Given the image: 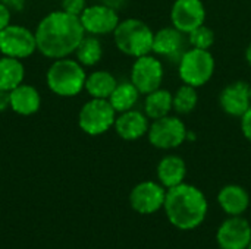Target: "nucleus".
Wrapping results in <instances>:
<instances>
[{
	"mask_svg": "<svg viewBox=\"0 0 251 249\" xmlns=\"http://www.w3.org/2000/svg\"><path fill=\"white\" fill-rule=\"evenodd\" d=\"M34 34L37 51L50 60L72 56L85 37L79 16L71 15L62 9L53 10L41 18Z\"/></svg>",
	"mask_w": 251,
	"mask_h": 249,
	"instance_id": "1",
	"label": "nucleus"
},
{
	"mask_svg": "<svg viewBox=\"0 0 251 249\" xmlns=\"http://www.w3.org/2000/svg\"><path fill=\"white\" fill-rule=\"evenodd\" d=\"M163 210L174 227L194 230L206 220L209 204L201 189L184 182L166 191Z\"/></svg>",
	"mask_w": 251,
	"mask_h": 249,
	"instance_id": "2",
	"label": "nucleus"
},
{
	"mask_svg": "<svg viewBox=\"0 0 251 249\" xmlns=\"http://www.w3.org/2000/svg\"><path fill=\"white\" fill-rule=\"evenodd\" d=\"M87 72L76 60L69 57L56 59L46 72L47 88L57 97L71 98L84 91Z\"/></svg>",
	"mask_w": 251,
	"mask_h": 249,
	"instance_id": "3",
	"label": "nucleus"
},
{
	"mask_svg": "<svg viewBox=\"0 0 251 249\" xmlns=\"http://www.w3.org/2000/svg\"><path fill=\"white\" fill-rule=\"evenodd\" d=\"M113 43L116 48L129 57H141L153 50L154 31L141 19H122L113 31Z\"/></svg>",
	"mask_w": 251,
	"mask_h": 249,
	"instance_id": "4",
	"label": "nucleus"
},
{
	"mask_svg": "<svg viewBox=\"0 0 251 249\" xmlns=\"http://www.w3.org/2000/svg\"><path fill=\"white\" fill-rule=\"evenodd\" d=\"M216 62L210 50L190 47L178 62V75L182 84L200 88L206 85L215 73Z\"/></svg>",
	"mask_w": 251,
	"mask_h": 249,
	"instance_id": "5",
	"label": "nucleus"
},
{
	"mask_svg": "<svg viewBox=\"0 0 251 249\" xmlns=\"http://www.w3.org/2000/svg\"><path fill=\"white\" fill-rule=\"evenodd\" d=\"M116 114L109 100L90 98L79 109L78 126L90 136H100L113 128Z\"/></svg>",
	"mask_w": 251,
	"mask_h": 249,
	"instance_id": "6",
	"label": "nucleus"
},
{
	"mask_svg": "<svg viewBox=\"0 0 251 249\" xmlns=\"http://www.w3.org/2000/svg\"><path fill=\"white\" fill-rule=\"evenodd\" d=\"M188 129L178 117L168 114L165 117L150 122L147 132L149 142L157 150H175L187 141Z\"/></svg>",
	"mask_w": 251,
	"mask_h": 249,
	"instance_id": "7",
	"label": "nucleus"
},
{
	"mask_svg": "<svg viewBox=\"0 0 251 249\" xmlns=\"http://www.w3.org/2000/svg\"><path fill=\"white\" fill-rule=\"evenodd\" d=\"M165 78V68L160 57L154 54H146L137 57L131 66L129 81L135 85L141 95H147L149 92L162 87Z\"/></svg>",
	"mask_w": 251,
	"mask_h": 249,
	"instance_id": "8",
	"label": "nucleus"
},
{
	"mask_svg": "<svg viewBox=\"0 0 251 249\" xmlns=\"http://www.w3.org/2000/svg\"><path fill=\"white\" fill-rule=\"evenodd\" d=\"M37 51L35 34L19 23H10L0 32V54L19 60L31 57Z\"/></svg>",
	"mask_w": 251,
	"mask_h": 249,
	"instance_id": "9",
	"label": "nucleus"
},
{
	"mask_svg": "<svg viewBox=\"0 0 251 249\" xmlns=\"http://www.w3.org/2000/svg\"><path fill=\"white\" fill-rule=\"evenodd\" d=\"M79 19L85 34L96 37L113 34L118 23L121 22L118 10L104 3L88 4L79 15Z\"/></svg>",
	"mask_w": 251,
	"mask_h": 249,
	"instance_id": "10",
	"label": "nucleus"
},
{
	"mask_svg": "<svg viewBox=\"0 0 251 249\" xmlns=\"http://www.w3.org/2000/svg\"><path fill=\"white\" fill-rule=\"evenodd\" d=\"M166 188L154 181L137 183L129 194V205L138 214H154L163 208L166 200Z\"/></svg>",
	"mask_w": 251,
	"mask_h": 249,
	"instance_id": "11",
	"label": "nucleus"
},
{
	"mask_svg": "<svg viewBox=\"0 0 251 249\" xmlns=\"http://www.w3.org/2000/svg\"><path fill=\"white\" fill-rule=\"evenodd\" d=\"M169 16L172 26L188 34L206 22V6L203 0H175Z\"/></svg>",
	"mask_w": 251,
	"mask_h": 249,
	"instance_id": "12",
	"label": "nucleus"
},
{
	"mask_svg": "<svg viewBox=\"0 0 251 249\" xmlns=\"http://www.w3.org/2000/svg\"><path fill=\"white\" fill-rule=\"evenodd\" d=\"M221 249H247L251 242V225L241 216H229L216 232Z\"/></svg>",
	"mask_w": 251,
	"mask_h": 249,
	"instance_id": "13",
	"label": "nucleus"
},
{
	"mask_svg": "<svg viewBox=\"0 0 251 249\" xmlns=\"http://www.w3.org/2000/svg\"><path fill=\"white\" fill-rule=\"evenodd\" d=\"M187 34L181 32L175 26H163L154 32L151 53L157 57H165L172 62H179L184 51L188 48Z\"/></svg>",
	"mask_w": 251,
	"mask_h": 249,
	"instance_id": "14",
	"label": "nucleus"
},
{
	"mask_svg": "<svg viewBox=\"0 0 251 249\" xmlns=\"http://www.w3.org/2000/svg\"><path fill=\"white\" fill-rule=\"evenodd\" d=\"M219 106L228 116L240 119L251 107L250 84L246 81L228 84L219 94Z\"/></svg>",
	"mask_w": 251,
	"mask_h": 249,
	"instance_id": "15",
	"label": "nucleus"
},
{
	"mask_svg": "<svg viewBox=\"0 0 251 249\" xmlns=\"http://www.w3.org/2000/svg\"><path fill=\"white\" fill-rule=\"evenodd\" d=\"M150 128V119L144 112L131 109L124 113L116 114L113 129L116 135L124 141H138L143 136H147Z\"/></svg>",
	"mask_w": 251,
	"mask_h": 249,
	"instance_id": "16",
	"label": "nucleus"
},
{
	"mask_svg": "<svg viewBox=\"0 0 251 249\" xmlns=\"http://www.w3.org/2000/svg\"><path fill=\"white\" fill-rule=\"evenodd\" d=\"M10 98V110L19 116H32L41 107V95L40 91L31 85L22 82L15 90L9 92Z\"/></svg>",
	"mask_w": 251,
	"mask_h": 249,
	"instance_id": "17",
	"label": "nucleus"
},
{
	"mask_svg": "<svg viewBox=\"0 0 251 249\" xmlns=\"http://www.w3.org/2000/svg\"><path fill=\"white\" fill-rule=\"evenodd\" d=\"M156 173L159 183H162L166 189H171L185 182L187 164L182 157L176 154H168L157 163Z\"/></svg>",
	"mask_w": 251,
	"mask_h": 249,
	"instance_id": "18",
	"label": "nucleus"
},
{
	"mask_svg": "<svg viewBox=\"0 0 251 249\" xmlns=\"http://www.w3.org/2000/svg\"><path fill=\"white\" fill-rule=\"evenodd\" d=\"M218 203L225 214L243 216L250 205V195L246 188L231 183V185H225L219 191Z\"/></svg>",
	"mask_w": 251,
	"mask_h": 249,
	"instance_id": "19",
	"label": "nucleus"
},
{
	"mask_svg": "<svg viewBox=\"0 0 251 249\" xmlns=\"http://www.w3.org/2000/svg\"><path fill=\"white\" fill-rule=\"evenodd\" d=\"M118 85V79L115 75L104 69L93 70L85 78L84 91L90 95V98H103L107 100L113 90Z\"/></svg>",
	"mask_w": 251,
	"mask_h": 249,
	"instance_id": "20",
	"label": "nucleus"
},
{
	"mask_svg": "<svg viewBox=\"0 0 251 249\" xmlns=\"http://www.w3.org/2000/svg\"><path fill=\"white\" fill-rule=\"evenodd\" d=\"M144 109L143 112L150 120L165 117L174 112V94L165 88H157L147 95H144Z\"/></svg>",
	"mask_w": 251,
	"mask_h": 249,
	"instance_id": "21",
	"label": "nucleus"
},
{
	"mask_svg": "<svg viewBox=\"0 0 251 249\" xmlns=\"http://www.w3.org/2000/svg\"><path fill=\"white\" fill-rule=\"evenodd\" d=\"M25 79V66L22 60L0 56V91L10 92Z\"/></svg>",
	"mask_w": 251,
	"mask_h": 249,
	"instance_id": "22",
	"label": "nucleus"
},
{
	"mask_svg": "<svg viewBox=\"0 0 251 249\" xmlns=\"http://www.w3.org/2000/svg\"><path fill=\"white\" fill-rule=\"evenodd\" d=\"M140 91L135 88V85L131 81H122L118 82L116 88L107 98L112 107L116 113H124L131 109H135L138 100H140Z\"/></svg>",
	"mask_w": 251,
	"mask_h": 249,
	"instance_id": "23",
	"label": "nucleus"
},
{
	"mask_svg": "<svg viewBox=\"0 0 251 249\" xmlns=\"http://www.w3.org/2000/svg\"><path fill=\"white\" fill-rule=\"evenodd\" d=\"M103 53H104V48H103L101 40L96 35L85 34V37L81 40L74 54H75V59L84 68H93L100 63V60L103 59Z\"/></svg>",
	"mask_w": 251,
	"mask_h": 249,
	"instance_id": "24",
	"label": "nucleus"
},
{
	"mask_svg": "<svg viewBox=\"0 0 251 249\" xmlns=\"http://www.w3.org/2000/svg\"><path fill=\"white\" fill-rule=\"evenodd\" d=\"M199 104L197 88L182 84L174 92V112L176 114H190L196 110Z\"/></svg>",
	"mask_w": 251,
	"mask_h": 249,
	"instance_id": "25",
	"label": "nucleus"
},
{
	"mask_svg": "<svg viewBox=\"0 0 251 249\" xmlns=\"http://www.w3.org/2000/svg\"><path fill=\"white\" fill-rule=\"evenodd\" d=\"M187 40H188V44L190 47H194V48H201V50H210L216 41V35H215V31L207 26L206 23L194 28L191 32L187 34Z\"/></svg>",
	"mask_w": 251,
	"mask_h": 249,
	"instance_id": "26",
	"label": "nucleus"
},
{
	"mask_svg": "<svg viewBox=\"0 0 251 249\" xmlns=\"http://www.w3.org/2000/svg\"><path fill=\"white\" fill-rule=\"evenodd\" d=\"M60 6H62L60 7L62 10H65L71 15L79 16L88 4H87V0H62Z\"/></svg>",
	"mask_w": 251,
	"mask_h": 249,
	"instance_id": "27",
	"label": "nucleus"
},
{
	"mask_svg": "<svg viewBox=\"0 0 251 249\" xmlns=\"http://www.w3.org/2000/svg\"><path fill=\"white\" fill-rule=\"evenodd\" d=\"M12 21V10L10 6H7L4 1H0V32L10 25Z\"/></svg>",
	"mask_w": 251,
	"mask_h": 249,
	"instance_id": "28",
	"label": "nucleus"
},
{
	"mask_svg": "<svg viewBox=\"0 0 251 249\" xmlns=\"http://www.w3.org/2000/svg\"><path fill=\"white\" fill-rule=\"evenodd\" d=\"M240 125H241V132L244 138L251 142V107L240 117Z\"/></svg>",
	"mask_w": 251,
	"mask_h": 249,
	"instance_id": "29",
	"label": "nucleus"
},
{
	"mask_svg": "<svg viewBox=\"0 0 251 249\" xmlns=\"http://www.w3.org/2000/svg\"><path fill=\"white\" fill-rule=\"evenodd\" d=\"M7 109H10V98H9V92L0 91V113L6 112Z\"/></svg>",
	"mask_w": 251,
	"mask_h": 249,
	"instance_id": "30",
	"label": "nucleus"
},
{
	"mask_svg": "<svg viewBox=\"0 0 251 249\" xmlns=\"http://www.w3.org/2000/svg\"><path fill=\"white\" fill-rule=\"evenodd\" d=\"M246 62H247V65L249 66H251V41H250V44L247 45V48H246Z\"/></svg>",
	"mask_w": 251,
	"mask_h": 249,
	"instance_id": "31",
	"label": "nucleus"
},
{
	"mask_svg": "<svg viewBox=\"0 0 251 249\" xmlns=\"http://www.w3.org/2000/svg\"><path fill=\"white\" fill-rule=\"evenodd\" d=\"M247 249H251V242H250V245H249V248H247Z\"/></svg>",
	"mask_w": 251,
	"mask_h": 249,
	"instance_id": "32",
	"label": "nucleus"
},
{
	"mask_svg": "<svg viewBox=\"0 0 251 249\" xmlns=\"http://www.w3.org/2000/svg\"><path fill=\"white\" fill-rule=\"evenodd\" d=\"M250 95H251V82H250Z\"/></svg>",
	"mask_w": 251,
	"mask_h": 249,
	"instance_id": "33",
	"label": "nucleus"
}]
</instances>
